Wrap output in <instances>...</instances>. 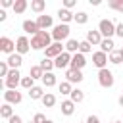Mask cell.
<instances>
[{
	"label": "cell",
	"mask_w": 123,
	"mask_h": 123,
	"mask_svg": "<svg viewBox=\"0 0 123 123\" xmlns=\"http://www.w3.org/2000/svg\"><path fill=\"white\" fill-rule=\"evenodd\" d=\"M38 65L44 69V73H52V69L56 67V65H54V60H50V58H44V60H42Z\"/></svg>",
	"instance_id": "obj_29"
},
{
	"label": "cell",
	"mask_w": 123,
	"mask_h": 123,
	"mask_svg": "<svg viewBox=\"0 0 123 123\" xmlns=\"http://www.w3.org/2000/svg\"><path fill=\"white\" fill-rule=\"evenodd\" d=\"M21 73H19V69H12L10 71V75L4 79V86L8 88V90H17V85H21Z\"/></svg>",
	"instance_id": "obj_2"
},
{
	"label": "cell",
	"mask_w": 123,
	"mask_h": 123,
	"mask_svg": "<svg viewBox=\"0 0 123 123\" xmlns=\"http://www.w3.org/2000/svg\"><path fill=\"white\" fill-rule=\"evenodd\" d=\"M48 46H52V33L48 31H38L35 37H31V48L33 50H46Z\"/></svg>",
	"instance_id": "obj_1"
},
{
	"label": "cell",
	"mask_w": 123,
	"mask_h": 123,
	"mask_svg": "<svg viewBox=\"0 0 123 123\" xmlns=\"http://www.w3.org/2000/svg\"><path fill=\"white\" fill-rule=\"evenodd\" d=\"M98 83H100V86H104V88H111L113 83H115V77H113V73L106 67V69H100V71H98Z\"/></svg>",
	"instance_id": "obj_4"
},
{
	"label": "cell",
	"mask_w": 123,
	"mask_h": 123,
	"mask_svg": "<svg viewBox=\"0 0 123 123\" xmlns=\"http://www.w3.org/2000/svg\"><path fill=\"white\" fill-rule=\"evenodd\" d=\"M27 8H29V2L27 0H15V4H13V12L15 13H23Z\"/></svg>",
	"instance_id": "obj_28"
},
{
	"label": "cell",
	"mask_w": 123,
	"mask_h": 123,
	"mask_svg": "<svg viewBox=\"0 0 123 123\" xmlns=\"http://www.w3.org/2000/svg\"><path fill=\"white\" fill-rule=\"evenodd\" d=\"M40 102H42V106H44V108H52V106H56V96H54L52 92H46V94L42 96V100H40Z\"/></svg>",
	"instance_id": "obj_27"
},
{
	"label": "cell",
	"mask_w": 123,
	"mask_h": 123,
	"mask_svg": "<svg viewBox=\"0 0 123 123\" xmlns=\"http://www.w3.org/2000/svg\"><path fill=\"white\" fill-rule=\"evenodd\" d=\"M85 65H86V58H85V54L77 52V54L71 56V65H69L71 69H79V71H81Z\"/></svg>",
	"instance_id": "obj_11"
},
{
	"label": "cell",
	"mask_w": 123,
	"mask_h": 123,
	"mask_svg": "<svg viewBox=\"0 0 123 123\" xmlns=\"http://www.w3.org/2000/svg\"><path fill=\"white\" fill-rule=\"evenodd\" d=\"M6 63L10 65V69H19V67H21V63H23V56H19L17 52H13L12 56H8Z\"/></svg>",
	"instance_id": "obj_14"
},
{
	"label": "cell",
	"mask_w": 123,
	"mask_h": 123,
	"mask_svg": "<svg viewBox=\"0 0 123 123\" xmlns=\"http://www.w3.org/2000/svg\"><path fill=\"white\" fill-rule=\"evenodd\" d=\"M108 6H110L111 10H115V12L123 13V0H110V2H108Z\"/></svg>",
	"instance_id": "obj_34"
},
{
	"label": "cell",
	"mask_w": 123,
	"mask_h": 123,
	"mask_svg": "<svg viewBox=\"0 0 123 123\" xmlns=\"http://www.w3.org/2000/svg\"><path fill=\"white\" fill-rule=\"evenodd\" d=\"M111 123H123V121H111Z\"/></svg>",
	"instance_id": "obj_49"
},
{
	"label": "cell",
	"mask_w": 123,
	"mask_h": 123,
	"mask_svg": "<svg viewBox=\"0 0 123 123\" xmlns=\"http://www.w3.org/2000/svg\"><path fill=\"white\" fill-rule=\"evenodd\" d=\"M73 21H75L77 25H85V23L88 21V13H86V12H77V13H75V19H73Z\"/></svg>",
	"instance_id": "obj_32"
},
{
	"label": "cell",
	"mask_w": 123,
	"mask_h": 123,
	"mask_svg": "<svg viewBox=\"0 0 123 123\" xmlns=\"http://www.w3.org/2000/svg\"><path fill=\"white\" fill-rule=\"evenodd\" d=\"M86 40L92 44V46H100V42L104 40V37L100 35V31H86Z\"/></svg>",
	"instance_id": "obj_15"
},
{
	"label": "cell",
	"mask_w": 123,
	"mask_h": 123,
	"mask_svg": "<svg viewBox=\"0 0 123 123\" xmlns=\"http://www.w3.org/2000/svg\"><path fill=\"white\" fill-rule=\"evenodd\" d=\"M46 92H44V88L42 86H33L31 90H29V96H31V100H42V96H44Z\"/></svg>",
	"instance_id": "obj_22"
},
{
	"label": "cell",
	"mask_w": 123,
	"mask_h": 123,
	"mask_svg": "<svg viewBox=\"0 0 123 123\" xmlns=\"http://www.w3.org/2000/svg\"><path fill=\"white\" fill-rule=\"evenodd\" d=\"M113 46H115V44H113V40H111V38H104V40L100 42V50H102L104 54H111V52L115 50Z\"/></svg>",
	"instance_id": "obj_21"
},
{
	"label": "cell",
	"mask_w": 123,
	"mask_h": 123,
	"mask_svg": "<svg viewBox=\"0 0 123 123\" xmlns=\"http://www.w3.org/2000/svg\"><path fill=\"white\" fill-rule=\"evenodd\" d=\"M110 60H108V54H104L102 50H98V52H94L92 54V63L98 67V71L100 69H106V63H108Z\"/></svg>",
	"instance_id": "obj_9"
},
{
	"label": "cell",
	"mask_w": 123,
	"mask_h": 123,
	"mask_svg": "<svg viewBox=\"0 0 123 123\" xmlns=\"http://www.w3.org/2000/svg\"><path fill=\"white\" fill-rule=\"evenodd\" d=\"M115 35L119 38H123V23H115Z\"/></svg>",
	"instance_id": "obj_39"
},
{
	"label": "cell",
	"mask_w": 123,
	"mask_h": 123,
	"mask_svg": "<svg viewBox=\"0 0 123 123\" xmlns=\"http://www.w3.org/2000/svg\"><path fill=\"white\" fill-rule=\"evenodd\" d=\"M0 50H2L4 54L12 56L13 50H15V42H13L12 38H8V37H0Z\"/></svg>",
	"instance_id": "obj_10"
},
{
	"label": "cell",
	"mask_w": 123,
	"mask_h": 123,
	"mask_svg": "<svg viewBox=\"0 0 123 123\" xmlns=\"http://www.w3.org/2000/svg\"><path fill=\"white\" fill-rule=\"evenodd\" d=\"M21 86L27 88V90H31V88L35 86V79H33V77H23V79H21Z\"/></svg>",
	"instance_id": "obj_36"
},
{
	"label": "cell",
	"mask_w": 123,
	"mask_h": 123,
	"mask_svg": "<svg viewBox=\"0 0 123 123\" xmlns=\"http://www.w3.org/2000/svg\"><path fill=\"white\" fill-rule=\"evenodd\" d=\"M83 79H85V77H83V71H79V69H71V67H69V69L65 71V81H69L71 85H73V83H81Z\"/></svg>",
	"instance_id": "obj_13"
},
{
	"label": "cell",
	"mask_w": 123,
	"mask_h": 123,
	"mask_svg": "<svg viewBox=\"0 0 123 123\" xmlns=\"http://www.w3.org/2000/svg\"><path fill=\"white\" fill-rule=\"evenodd\" d=\"M58 90H60L62 94H71V92H73V86H71L69 81H62V83L58 85Z\"/></svg>",
	"instance_id": "obj_31"
},
{
	"label": "cell",
	"mask_w": 123,
	"mask_h": 123,
	"mask_svg": "<svg viewBox=\"0 0 123 123\" xmlns=\"http://www.w3.org/2000/svg\"><path fill=\"white\" fill-rule=\"evenodd\" d=\"M79 40H75V38H69L67 42H65V52H69V54H77L79 52Z\"/></svg>",
	"instance_id": "obj_24"
},
{
	"label": "cell",
	"mask_w": 123,
	"mask_h": 123,
	"mask_svg": "<svg viewBox=\"0 0 123 123\" xmlns=\"http://www.w3.org/2000/svg\"><path fill=\"white\" fill-rule=\"evenodd\" d=\"M10 71H12V69H10V65H8L6 62H0V77H8V75H10Z\"/></svg>",
	"instance_id": "obj_37"
},
{
	"label": "cell",
	"mask_w": 123,
	"mask_h": 123,
	"mask_svg": "<svg viewBox=\"0 0 123 123\" xmlns=\"http://www.w3.org/2000/svg\"><path fill=\"white\" fill-rule=\"evenodd\" d=\"M73 111H75V102H71V100H63L62 102V113L63 115H73Z\"/></svg>",
	"instance_id": "obj_19"
},
{
	"label": "cell",
	"mask_w": 123,
	"mask_h": 123,
	"mask_svg": "<svg viewBox=\"0 0 123 123\" xmlns=\"http://www.w3.org/2000/svg\"><path fill=\"white\" fill-rule=\"evenodd\" d=\"M85 123H86V121H85Z\"/></svg>",
	"instance_id": "obj_50"
},
{
	"label": "cell",
	"mask_w": 123,
	"mask_h": 123,
	"mask_svg": "<svg viewBox=\"0 0 123 123\" xmlns=\"http://www.w3.org/2000/svg\"><path fill=\"white\" fill-rule=\"evenodd\" d=\"M46 8V0H31V10L35 13H42Z\"/></svg>",
	"instance_id": "obj_23"
},
{
	"label": "cell",
	"mask_w": 123,
	"mask_h": 123,
	"mask_svg": "<svg viewBox=\"0 0 123 123\" xmlns=\"http://www.w3.org/2000/svg\"><path fill=\"white\" fill-rule=\"evenodd\" d=\"M69 25H65V23H60V25H56L54 29H52V38H54V42H62V40H65L67 37H69Z\"/></svg>",
	"instance_id": "obj_5"
},
{
	"label": "cell",
	"mask_w": 123,
	"mask_h": 123,
	"mask_svg": "<svg viewBox=\"0 0 123 123\" xmlns=\"http://www.w3.org/2000/svg\"><path fill=\"white\" fill-rule=\"evenodd\" d=\"M73 6H75V0H63V8L65 10H71Z\"/></svg>",
	"instance_id": "obj_40"
},
{
	"label": "cell",
	"mask_w": 123,
	"mask_h": 123,
	"mask_svg": "<svg viewBox=\"0 0 123 123\" xmlns=\"http://www.w3.org/2000/svg\"><path fill=\"white\" fill-rule=\"evenodd\" d=\"M8 123H23V119H21L19 115H13V117H10V119H8Z\"/></svg>",
	"instance_id": "obj_42"
},
{
	"label": "cell",
	"mask_w": 123,
	"mask_h": 123,
	"mask_svg": "<svg viewBox=\"0 0 123 123\" xmlns=\"http://www.w3.org/2000/svg\"><path fill=\"white\" fill-rule=\"evenodd\" d=\"M15 113H13V108H12V104H2L0 106V117L2 119H10V117H13Z\"/></svg>",
	"instance_id": "obj_20"
},
{
	"label": "cell",
	"mask_w": 123,
	"mask_h": 123,
	"mask_svg": "<svg viewBox=\"0 0 123 123\" xmlns=\"http://www.w3.org/2000/svg\"><path fill=\"white\" fill-rule=\"evenodd\" d=\"M65 52V46L62 44V42H52V46H48L46 50H44V58H50V60H56L60 54H63Z\"/></svg>",
	"instance_id": "obj_6"
},
{
	"label": "cell",
	"mask_w": 123,
	"mask_h": 123,
	"mask_svg": "<svg viewBox=\"0 0 123 123\" xmlns=\"http://www.w3.org/2000/svg\"><path fill=\"white\" fill-rule=\"evenodd\" d=\"M4 100H6V104H21V100H23V94L21 92H17V90H6L4 92Z\"/></svg>",
	"instance_id": "obj_12"
},
{
	"label": "cell",
	"mask_w": 123,
	"mask_h": 123,
	"mask_svg": "<svg viewBox=\"0 0 123 123\" xmlns=\"http://www.w3.org/2000/svg\"><path fill=\"white\" fill-rule=\"evenodd\" d=\"M44 121H46V115H44V113H35L33 123H44Z\"/></svg>",
	"instance_id": "obj_38"
},
{
	"label": "cell",
	"mask_w": 123,
	"mask_h": 123,
	"mask_svg": "<svg viewBox=\"0 0 123 123\" xmlns=\"http://www.w3.org/2000/svg\"><path fill=\"white\" fill-rule=\"evenodd\" d=\"M69 100L75 102V104H81V102L85 100V92H83L81 88H73V92L69 94Z\"/></svg>",
	"instance_id": "obj_26"
},
{
	"label": "cell",
	"mask_w": 123,
	"mask_h": 123,
	"mask_svg": "<svg viewBox=\"0 0 123 123\" xmlns=\"http://www.w3.org/2000/svg\"><path fill=\"white\" fill-rule=\"evenodd\" d=\"M119 106H121V108H123V94H121V96H119Z\"/></svg>",
	"instance_id": "obj_46"
},
{
	"label": "cell",
	"mask_w": 123,
	"mask_h": 123,
	"mask_svg": "<svg viewBox=\"0 0 123 123\" xmlns=\"http://www.w3.org/2000/svg\"><path fill=\"white\" fill-rule=\"evenodd\" d=\"M52 15H38L37 17V25H38V29L40 31H46L48 27H52Z\"/></svg>",
	"instance_id": "obj_17"
},
{
	"label": "cell",
	"mask_w": 123,
	"mask_h": 123,
	"mask_svg": "<svg viewBox=\"0 0 123 123\" xmlns=\"http://www.w3.org/2000/svg\"><path fill=\"white\" fill-rule=\"evenodd\" d=\"M21 27H23V31H25L27 35H33V37L40 31V29H38V25H37V21H31V19H25Z\"/></svg>",
	"instance_id": "obj_16"
},
{
	"label": "cell",
	"mask_w": 123,
	"mask_h": 123,
	"mask_svg": "<svg viewBox=\"0 0 123 123\" xmlns=\"http://www.w3.org/2000/svg\"><path fill=\"white\" fill-rule=\"evenodd\" d=\"M108 60H110L111 63H115V65H117V63H121V62H123V56H121V52H119V50H113V52L108 56Z\"/></svg>",
	"instance_id": "obj_33"
},
{
	"label": "cell",
	"mask_w": 123,
	"mask_h": 123,
	"mask_svg": "<svg viewBox=\"0 0 123 123\" xmlns=\"http://www.w3.org/2000/svg\"><path fill=\"white\" fill-rule=\"evenodd\" d=\"M119 52H121V56H123V46H121V48H119Z\"/></svg>",
	"instance_id": "obj_48"
},
{
	"label": "cell",
	"mask_w": 123,
	"mask_h": 123,
	"mask_svg": "<svg viewBox=\"0 0 123 123\" xmlns=\"http://www.w3.org/2000/svg\"><path fill=\"white\" fill-rule=\"evenodd\" d=\"M6 17H8L6 15V10H0V21H6Z\"/></svg>",
	"instance_id": "obj_44"
},
{
	"label": "cell",
	"mask_w": 123,
	"mask_h": 123,
	"mask_svg": "<svg viewBox=\"0 0 123 123\" xmlns=\"http://www.w3.org/2000/svg\"><path fill=\"white\" fill-rule=\"evenodd\" d=\"M90 50H92V44H90L86 38H85V40H81V44H79V52H81V54H88Z\"/></svg>",
	"instance_id": "obj_35"
},
{
	"label": "cell",
	"mask_w": 123,
	"mask_h": 123,
	"mask_svg": "<svg viewBox=\"0 0 123 123\" xmlns=\"http://www.w3.org/2000/svg\"><path fill=\"white\" fill-rule=\"evenodd\" d=\"M86 123H100V119H98V115H88Z\"/></svg>",
	"instance_id": "obj_43"
},
{
	"label": "cell",
	"mask_w": 123,
	"mask_h": 123,
	"mask_svg": "<svg viewBox=\"0 0 123 123\" xmlns=\"http://www.w3.org/2000/svg\"><path fill=\"white\" fill-rule=\"evenodd\" d=\"M44 123H54V121H52V119H46V121H44Z\"/></svg>",
	"instance_id": "obj_47"
},
{
	"label": "cell",
	"mask_w": 123,
	"mask_h": 123,
	"mask_svg": "<svg viewBox=\"0 0 123 123\" xmlns=\"http://www.w3.org/2000/svg\"><path fill=\"white\" fill-rule=\"evenodd\" d=\"M31 50V40L23 35V37H19L17 40H15V52L19 54V56H23V54H27Z\"/></svg>",
	"instance_id": "obj_7"
},
{
	"label": "cell",
	"mask_w": 123,
	"mask_h": 123,
	"mask_svg": "<svg viewBox=\"0 0 123 123\" xmlns=\"http://www.w3.org/2000/svg\"><path fill=\"white\" fill-rule=\"evenodd\" d=\"M42 85H44L46 88L54 86V85H56V75H54V73H44V77H42Z\"/></svg>",
	"instance_id": "obj_30"
},
{
	"label": "cell",
	"mask_w": 123,
	"mask_h": 123,
	"mask_svg": "<svg viewBox=\"0 0 123 123\" xmlns=\"http://www.w3.org/2000/svg\"><path fill=\"white\" fill-rule=\"evenodd\" d=\"M58 17H60V21H62V23H65V25H67L71 19H75V13H71V12H69V10H65V8H60V10H58Z\"/></svg>",
	"instance_id": "obj_18"
},
{
	"label": "cell",
	"mask_w": 123,
	"mask_h": 123,
	"mask_svg": "<svg viewBox=\"0 0 123 123\" xmlns=\"http://www.w3.org/2000/svg\"><path fill=\"white\" fill-rule=\"evenodd\" d=\"M13 4H15L13 0H2V10H4V8H10V6L13 8Z\"/></svg>",
	"instance_id": "obj_41"
},
{
	"label": "cell",
	"mask_w": 123,
	"mask_h": 123,
	"mask_svg": "<svg viewBox=\"0 0 123 123\" xmlns=\"http://www.w3.org/2000/svg\"><path fill=\"white\" fill-rule=\"evenodd\" d=\"M90 2V6H100V0H88Z\"/></svg>",
	"instance_id": "obj_45"
},
{
	"label": "cell",
	"mask_w": 123,
	"mask_h": 123,
	"mask_svg": "<svg viewBox=\"0 0 123 123\" xmlns=\"http://www.w3.org/2000/svg\"><path fill=\"white\" fill-rule=\"evenodd\" d=\"M98 31H100V35H102L104 38H111V37L115 35V23H113L111 19H100Z\"/></svg>",
	"instance_id": "obj_3"
},
{
	"label": "cell",
	"mask_w": 123,
	"mask_h": 123,
	"mask_svg": "<svg viewBox=\"0 0 123 123\" xmlns=\"http://www.w3.org/2000/svg\"><path fill=\"white\" fill-rule=\"evenodd\" d=\"M71 56L73 54H69V52H63V54H60L56 60H54V65H56V69H69V65H71Z\"/></svg>",
	"instance_id": "obj_8"
},
{
	"label": "cell",
	"mask_w": 123,
	"mask_h": 123,
	"mask_svg": "<svg viewBox=\"0 0 123 123\" xmlns=\"http://www.w3.org/2000/svg\"><path fill=\"white\" fill-rule=\"evenodd\" d=\"M29 77H33L35 81H37V79L42 81V77H44V69H42L40 65H33V67L29 69Z\"/></svg>",
	"instance_id": "obj_25"
}]
</instances>
